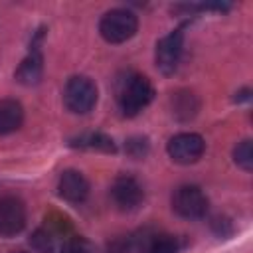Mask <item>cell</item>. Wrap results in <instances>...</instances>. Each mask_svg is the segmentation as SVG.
Returning a JSON list of instances; mask_svg holds the SVG:
<instances>
[{"label": "cell", "mask_w": 253, "mask_h": 253, "mask_svg": "<svg viewBox=\"0 0 253 253\" xmlns=\"http://www.w3.org/2000/svg\"><path fill=\"white\" fill-rule=\"evenodd\" d=\"M152 99H154V87L144 75L130 73L119 83L117 103H119L121 113L126 117L138 115L144 107L150 105Z\"/></svg>", "instance_id": "cell-1"}, {"label": "cell", "mask_w": 253, "mask_h": 253, "mask_svg": "<svg viewBox=\"0 0 253 253\" xmlns=\"http://www.w3.org/2000/svg\"><path fill=\"white\" fill-rule=\"evenodd\" d=\"M136 28H138L136 16L125 8L109 10L99 22V32L103 40H107L109 43H123L130 40L136 34Z\"/></svg>", "instance_id": "cell-2"}, {"label": "cell", "mask_w": 253, "mask_h": 253, "mask_svg": "<svg viewBox=\"0 0 253 253\" xmlns=\"http://www.w3.org/2000/svg\"><path fill=\"white\" fill-rule=\"evenodd\" d=\"M63 103L71 113L85 115L97 103V87L89 77L77 75L65 83L63 89Z\"/></svg>", "instance_id": "cell-3"}, {"label": "cell", "mask_w": 253, "mask_h": 253, "mask_svg": "<svg viewBox=\"0 0 253 253\" xmlns=\"http://www.w3.org/2000/svg\"><path fill=\"white\" fill-rule=\"evenodd\" d=\"M172 208L186 219H198L208 211V198L198 186H180L172 194Z\"/></svg>", "instance_id": "cell-4"}, {"label": "cell", "mask_w": 253, "mask_h": 253, "mask_svg": "<svg viewBox=\"0 0 253 253\" xmlns=\"http://www.w3.org/2000/svg\"><path fill=\"white\" fill-rule=\"evenodd\" d=\"M182 49H184V34L180 28L172 30L170 34L158 40L154 59H156V67L160 69V73L170 75L178 69V63L182 59Z\"/></svg>", "instance_id": "cell-5"}, {"label": "cell", "mask_w": 253, "mask_h": 253, "mask_svg": "<svg viewBox=\"0 0 253 253\" xmlns=\"http://www.w3.org/2000/svg\"><path fill=\"white\" fill-rule=\"evenodd\" d=\"M168 154L178 164H192L202 158L206 142L196 132H180L168 140Z\"/></svg>", "instance_id": "cell-6"}, {"label": "cell", "mask_w": 253, "mask_h": 253, "mask_svg": "<svg viewBox=\"0 0 253 253\" xmlns=\"http://www.w3.org/2000/svg\"><path fill=\"white\" fill-rule=\"evenodd\" d=\"M26 225V208L24 202L16 196L0 198V235L12 237L20 233Z\"/></svg>", "instance_id": "cell-7"}, {"label": "cell", "mask_w": 253, "mask_h": 253, "mask_svg": "<svg viewBox=\"0 0 253 253\" xmlns=\"http://www.w3.org/2000/svg\"><path fill=\"white\" fill-rule=\"evenodd\" d=\"M111 198L121 210H134L142 202L144 190L136 178L123 174V176H117L115 182L111 184Z\"/></svg>", "instance_id": "cell-8"}, {"label": "cell", "mask_w": 253, "mask_h": 253, "mask_svg": "<svg viewBox=\"0 0 253 253\" xmlns=\"http://www.w3.org/2000/svg\"><path fill=\"white\" fill-rule=\"evenodd\" d=\"M59 196L69 204H81L89 196V182L77 170H65L57 182Z\"/></svg>", "instance_id": "cell-9"}, {"label": "cell", "mask_w": 253, "mask_h": 253, "mask_svg": "<svg viewBox=\"0 0 253 253\" xmlns=\"http://www.w3.org/2000/svg\"><path fill=\"white\" fill-rule=\"evenodd\" d=\"M24 123V109L16 99L0 101V134H10L18 130Z\"/></svg>", "instance_id": "cell-10"}, {"label": "cell", "mask_w": 253, "mask_h": 253, "mask_svg": "<svg viewBox=\"0 0 253 253\" xmlns=\"http://www.w3.org/2000/svg\"><path fill=\"white\" fill-rule=\"evenodd\" d=\"M43 65H42V53L40 49L34 45V49L24 57V61L20 63V67L16 69V79L22 85H36L42 77Z\"/></svg>", "instance_id": "cell-11"}, {"label": "cell", "mask_w": 253, "mask_h": 253, "mask_svg": "<svg viewBox=\"0 0 253 253\" xmlns=\"http://www.w3.org/2000/svg\"><path fill=\"white\" fill-rule=\"evenodd\" d=\"M75 148H83V150H97V152H115V140L103 132H85L79 134L77 138H71L69 142Z\"/></svg>", "instance_id": "cell-12"}, {"label": "cell", "mask_w": 253, "mask_h": 253, "mask_svg": "<svg viewBox=\"0 0 253 253\" xmlns=\"http://www.w3.org/2000/svg\"><path fill=\"white\" fill-rule=\"evenodd\" d=\"M178 239L168 233L146 235L140 243V253H178Z\"/></svg>", "instance_id": "cell-13"}, {"label": "cell", "mask_w": 253, "mask_h": 253, "mask_svg": "<svg viewBox=\"0 0 253 253\" xmlns=\"http://www.w3.org/2000/svg\"><path fill=\"white\" fill-rule=\"evenodd\" d=\"M30 243H32V247L38 253H53V249H55V235L47 227H40V229H36L32 233Z\"/></svg>", "instance_id": "cell-14"}, {"label": "cell", "mask_w": 253, "mask_h": 253, "mask_svg": "<svg viewBox=\"0 0 253 253\" xmlns=\"http://www.w3.org/2000/svg\"><path fill=\"white\" fill-rule=\"evenodd\" d=\"M198 109V103L192 93H178L174 97V113L180 119H190Z\"/></svg>", "instance_id": "cell-15"}, {"label": "cell", "mask_w": 253, "mask_h": 253, "mask_svg": "<svg viewBox=\"0 0 253 253\" xmlns=\"http://www.w3.org/2000/svg\"><path fill=\"white\" fill-rule=\"evenodd\" d=\"M233 160H235V164H237L239 168H243L245 172H251V168H253V150H251V140H249V138L241 140V142L235 146V150H233Z\"/></svg>", "instance_id": "cell-16"}, {"label": "cell", "mask_w": 253, "mask_h": 253, "mask_svg": "<svg viewBox=\"0 0 253 253\" xmlns=\"http://www.w3.org/2000/svg\"><path fill=\"white\" fill-rule=\"evenodd\" d=\"M126 152L132 156V158H140L148 152V140L146 138H140V136H134L126 142Z\"/></svg>", "instance_id": "cell-17"}, {"label": "cell", "mask_w": 253, "mask_h": 253, "mask_svg": "<svg viewBox=\"0 0 253 253\" xmlns=\"http://www.w3.org/2000/svg\"><path fill=\"white\" fill-rule=\"evenodd\" d=\"M59 253H89L85 243L81 239H67L63 245H61V251Z\"/></svg>", "instance_id": "cell-18"}, {"label": "cell", "mask_w": 253, "mask_h": 253, "mask_svg": "<svg viewBox=\"0 0 253 253\" xmlns=\"http://www.w3.org/2000/svg\"><path fill=\"white\" fill-rule=\"evenodd\" d=\"M12 253H26V251H12Z\"/></svg>", "instance_id": "cell-19"}]
</instances>
